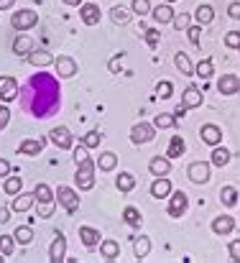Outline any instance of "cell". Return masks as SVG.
<instances>
[{
  "label": "cell",
  "instance_id": "54",
  "mask_svg": "<svg viewBox=\"0 0 240 263\" xmlns=\"http://www.w3.org/2000/svg\"><path fill=\"white\" fill-rule=\"evenodd\" d=\"M120 59H123V54H118V57H115V59L110 62V72H113V74H118V67H120Z\"/></svg>",
  "mask_w": 240,
  "mask_h": 263
},
{
  "label": "cell",
  "instance_id": "49",
  "mask_svg": "<svg viewBox=\"0 0 240 263\" xmlns=\"http://www.w3.org/2000/svg\"><path fill=\"white\" fill-rule=\"evenodd\" d=\"M228 251H230V258L235 263H240V240H233V243L228 246Z\"/></svg>",
  "mask_w": 240,
  "mask_h": 263
},
{
  "label": "cell",
  "instance_id": "56",
  "mask_svg": "<svg viewBox=\"0 0 240 263\" xmlns=\"http://www.w3.org/2000/svg\"><path fill=\"white\" fill-rule=\"evenodd\" d=\"M8 215H10V210H8V207H0V225H5V222L10 220Z\"/></svg>",
  "mask_w": 240,
  "mask_h": 263
},
{
  "label": "cell",
  "instance_id": "60",
  "mask_svg": "<svg viewBox=\"0 0 240 263\" xmlns=\"http://www.w3.org/2000/svg\"><path fill=\"white\" fill-rule=\"evenodd\" d=\"M3 261H5V258H3V253H0V263H3Z\"/></svg>",
  "mask_w": 240,
  "mask_h": 263
},
{
  "label": "cell",
  "instance_id": "50",
  "mask_svg": "<svg viewBox=\"0 0 240 263\" xmlns=\"http://www.w3.org/2000/svg\"><path fill=\"white\" fill-rule=\"evenodd\" d=\"M146 41H149V46H151V49H156V44H159V31L149 28V31H146Z\"/></svg>",
  "mask_w": 240,
  "mask_h": 263
},
{
  "label": "cell",
  "instance_id": "57",
  "mask_svg": "<svg viewBox=\"0 0 240 263\" xmlns=\"http://www.w3.org/2000/svg\"><path fill=\"white\" fill-rule=\"evenodd\" d=\"M13 3H15V0H0V10H8V8H13Z\"/></svg>",
  "mask_w": 240,
  "mask_h": 263
},
{
  "label": "cell",
  "instance_id": "19",
  "mask_svg": "<svg viewBox=\"0 0 240 263\" xmlns=\"http://www.w3.org/2000/svg\"><path fill=\"white\" fill-rule=\"evenodd\" d=\"M233 230H235V220H233L230 215H220V217L212 220V233H217V235H230Z\"/></svg>",
  "mask_w": 240,
  "mask_h": 263
},
{
  "label": "cell",
  "instance_id": "47",
  "mask_svg": "<svg viewBox=\"0 0 240 263\" xmlns=\"http://www.w3.org/2000/svg\"><path fill=\"white\" fill-rule=\"evenodd\" d=\"M133 13H138V15L151 13V3L149 0H133Z\"/></svg>",
  "mask_w": 240,
  "mask_h": 263
},
{
  "label": "cell",
  "instance_id": "61",
  "mask_svg": "<svg viewBox=\"0 0 240 263\" xmlns=\"http://www.w3.org/2000/svg\"><path fill=\"white\" fill-rule=\"evenodd\" d=\"M238 204H240V199H238Z\"/></svg>",
  "mask_w": 240,
  "mask_h": 263
},
{
  "label": "cell",
  "instance_id": "55",
  "mask_svg": "<svg viewBox=\"0 0 240 263\" xmlns=\"http://www.w3.org/2000/svg\"><path fill=\"white\" fill-rule=\"evenodd\" d=\"M184 115H187V107H184V105H181V102H179V105H176V107H174V118H176V120H179V118H184Z\"/></svg>",
  "mask_w": 240,
  "mask_h": 263
},
{
  "label": "cell",
  "instance_id": "15",
  "mask_svg": "<svg viewBox=\"0 0 240 263\" xmlns=\"http://www.w3.org/2000/svg\"><path fill=\"white\" fill-rule=\"evenodd\" d=\"M217 89H220V95H238L240 77L238 74H223V77L217 80Z\"/></svg>",
  "mask_w": 240,
  "mask_h": 263
},
{
  "label": "cell",
  "instance_id": "3",
  "mask_svg": "<svg viewBox=\"0 0 240 263\" xmlns=\"http://www.w3.org/2000/svg\"><path fill=\"white\" fill-rule=\"evenodd\" d=\"M36 23H39V13L31 10V8H23V10L13 13V18H10V26H13L15 31H28V28H33Z\"/></svg>",
  "mask_w": 240,
  "mask_h": 263
},
{
  "label": "cell",
  "instance_id": "28",
  "mask_svg": "<svg viewBox=\"0 0 240 263\" xmlns=\"http://www.w3.org/2000/svg\"><path fill=\"white\" fill-rule=\"evenodd\" d=\"M210 156H212V159H210V164H215V166H220V169L230 164V151H228V148H220V146H215Z\"/></svg>",
  "mask_w": 240,
  "mask_h": 263
},
{
  "label": "cell",
  "instance_id": "48",
  "mask_svg": "<svg viewBox=\"0 0 240 263\" xmlns=\"http://www.w3.org/2000/svg\"><path fill=\"white\" fill-rule=\"evenodd\" d=\"M225 46H228V49H238L240 46V31H230V33H225Z\"/></svg>",
  "mask_w": 240,
  "mask_h": 263
},
{
  "label": "cell",
  "instance_id": "35",
  "mask_svg": "<svg viewBox=\"0 0 240 263\" xmlns=\"http://www.w3.org/2000/svg\"><path fill=\"white\" fill-rule=\"evenodd\" d=\"M212 74H215L212 59H202V62L197 64V69H194V77H199V80H210Z\"/></svg>",
  "mask_w": 240,
  "mask_h": 263
},
{
  "label": "cell",
  "instance_id": "13",
  "mask_svg": "<svg viewBox=\"0 0 240 263\" xmlns=\"http://www.w3.org/2000/svg\"><path fill=\"white\" fill-rule=\"evenodd\" d=\"M80 18H82L84 26H97V23H100V8H97L95 3H82Z\"/></svg>",
  "mask_w": 240,
  "mask_h": 263
},
{
  "label": "cell",
  "instance_id": "6",
  "mask_svg": "<svg viewBox=\"0 0 240 263\" xmlns=\"http://www.w3.org/2000/svg\"><path fill=\"white\" fill-rule=\"evenodd\" d=\"M51 143L57 146V148H62V151H69L72 146H75V136L69 133V128H64V125H57V128H51Z\"/></svg>",
  "mask_w": 240,
  "mask_h": 263
},
{
  "label": "cell",
  "instance_id": "21",
  "mask_svg": "<svg viewBox=\"0 0 240 263\" xmlns=\"http://www.w3.org/2000/svg\"><path fill=\"white\" fill-rule=\"evenodd\" d=\"M149 169H151L154 176H169V172H171V159H169V156H166V159L156 156V159H151Z\"/></svg>",
  "mask_w": 240,
  "mask_h": 263
},
{
  "label": "cell",
  "instance_id": "38",
  "mask_svg": "<svg viewBox=\"0 0 240 263\" xmlns=\"http://www.w3.org/2000/svg\"><path fill=\"white\" fill-rule=\"evenodd\" d=\"M3 189H5V194H13V197H15V194L23 189V179H21V176H5Z\"/></svg>",
  "mask_w": 240,
  "mask_h": 263
},
{
  "label": "cell",
  "instance_id": "59",
  "mask_svg": "<svg viewBox=\"0 0 240 263\" xmlns=\"http://www.w3.org/2000/svg\"><path fill=\"white\" fill-rule=\"evenodd\" d=\"M166 3H169V5H171V3H176V0H166Z\"/></svg>",
  "mask_w": 240,
  "mask_h": 263
},
{
  "label": "cell",
  "instance_id": "40",
  "mask_svg": "<svg viewBox=\"0 0 240 263\" xmlns=\"http://www.w3.org/2000/svg\"><path fill=\"white\" fill-rule=\"evenodd\" d=\"M13 238H15V243H21V246H28V243L33 240V230H31L28 225H23V228H15Z\"/></svg>",
  "mask_w": 240,
  "mask_h": 263
},
{
  "label": "cell",
  "instance_id": "62",
  "mask_svg": "<svg viewBox=\"0 0 240 263\" xmlns=\"http://www.w3.org/2000/svg\"><path fill=\"white\" fill-rule=\"evenodd\" d=\"M238 49H240V46H238Z\"/></svg>",
  "mask_w": 240,
  "mask_h": 263
},
{
  "label": "cell",
  "instance_id": "58",
  "mask_svg": "<svg viewBox=\"0 0 240 263\" xmlns=\"http://www.w3.org/2000/svg\"><path fill=\"white\" fill-rule=\"evenodd\" d=\"M64 5H82V0H62Z\"/></svg>",
  "mask_w": 240,
  "mask_h": 263
},
{
  "label": "cell",
  "instance_id": "25",
  "mask_svg": "<svg viewBox=\"0 0 240 263\" xmlns=\"http://www.w3.org/2000/svg\"><path fill=\"white\" fill-rule=\"evenodd\" d=\"M80 238H82V243H84L87 248H95V246H100V233H97L95 228H87V225H82V228H80Z\"/></svg>",
  "mask_w": 240,
  "mask_h": 263
},
{
  "label": "cell",
  "instance_id": "45",
  "mask_svg": "<svg viewBox=\"0 0 240 263\" xmlns=\"http://www.w3.org/2000/svg\"><path fill=\"white\" fill-rule=\"evenodd\" d=\"M187 33H189V41L194 46H202V26H189Z\"/></svg>",
  "mask_w": 240,
  "mask_h": 263
},
{
  "label": "cell",
  "instance_id": "31",
  "mask_svg": "<svg viewBox=\"0 0 240 263\" xmlns=\"http://www.w3.org/2000/svg\"><path fill=\"white\" fill-rule=\"evenodd\" d=\"M115 186H118L123 194H128V192H133V186H136V176L131 174V172H123V174L115 179Z\"/></svg>",
  "mask_w": 240,
  "mask_h": 263
},
{
  "label": "cell",
  "instance_id": "27",
  "mask_svg": "<svg viewBox=\"0 0 240 263\" xmlns=\"http://www.w3.org/2000/svg\"><path fill=\"white\" fill-rule=\"evenodd\" d=\"M133 253H136V258H138V261H143V258L151 253V240H149L146 235L136 238V240H133Z\"/></svg>",
  "mask_w": 240,
  "mask_h": 263
},
{
  "label": "cell",
  "instance_id": "41",
  "mask_svg": "<svg viewBox=\"0 0 240 263\" xmlns=\"http://www.w3.org/2000/svg\"><path fill=\"white\" fill-rule=\"evenodd\" d=\"M100 141H102V133H100V130H89L87 136H82V146H84V148H97Z\"/></svg>",
  "mask_w": 240,
  "mask_h": 263
},
{
  "label": "cell",
  "instance_id": "26",
  "mask_svg": "<svg viewBox=\"0 0 240 263\" xmlns=\"http://www.w3.org/2000/svg\"><path fill=\"white\" fill-rule=\"evenodd\" d=\"M184 151H187L184 138H181V136H171V143H169L166 156H169V159H179V156H184Z\"/></svg>",
  "mask_w": 240,
  "mask_h": 263
},
{
  "label": "cell",
  "instance_id": "29",
  "mask_svg": "<svg viewBox=\"0 0 240 263\" xmlns=\"http://www.w3.org/2000/svg\"><path fill=\"white\" fill-rule=\"evenodd\" d=\"M115 166H118V156H115L113 151L100 154V159H97V169H100V172H113Z\"/></svg>",
  "mask_w": 240,
  "mask_h": 263
},
{
  "label": "cell",
  "instance_id": "18",
  "mask_svg": "<svg viewBox=\"0 0 240 263\" xmlns=\"http://www.w3.org/2000/svg\"><path fill=\"white\" fill-rule=\"evenodd\" d=\"M26 59H28V64H31V67H39V69H44V67L54 64V57H51L49 51H44V49H33Z\"/></svg>",
  "mask_w": 240,
  "mask_h": 263
},
{
  "label": "cell",
  "instance_id": "52",
  "mask_svg": "<svg viewBox=\"0 0 240 263\" xmlns=\"http://www.w3.org/2000/svg\"><path fill=\"white\" fill-rule=\"evenodd\" d=\"M228 13H230V18H235V21H240V3H238V0H235V3H230Z\"/></svg>",
  "mask_w": 240,
  "mask_h": 263
},
{
  "label": "cell",
  "instance_id": "10",
  "mask_svg": "<svg viewBox=\"0 0 240 263\" xmlns=\"http://www.w3.org/2000/svg\"><path fill=\"white\" fill-rule=\"evenodd\" d=\"M187 174H189V179H192L194 184H207V181H210V164H207V161H194Z\"/></svg>",
  "mask_w": 240,
  "mask_h": 263
},
{
  "label": "cell",
  "instance_id": "24",
  "mask_svg": "<svg viewBox=\"0 0 240 263\" xmlns=\"http://www.w3.org/2000/svg\"><path fill=\"white\" fill-rule=\"evenodd\" d=\"M151 15H154V21L156 23H171L174 21V10H171V5L166 3V5H159V8H151Z\"/></svg>",
  "mask_w": 240,
  "mask_h": 263
},
{
  "label": "cell",
  "instance_id": "8",
  "mask_svg": "<svg viewBox=\"0 0 240 263\" xmlns=\"http://www.w3.org/2000/svg\"><path fill=\"white\" fill-rule=\"evenodd\" d=\"M54 69L62 80H69L77 74V62L72 57H59V59H54Z\"/></svg>",
  "mask_w": 240,
  "mask_h": 263
},
{
  "label": "cell",
  "instance_id": "7",
  "mask_svg": "<svg viewBox=\"0 0 240 263\" xmlns=\"http://www.w3.org/2000/svg\"><path fill=\"white\" fill-rule=\"evenodd\" d=\"M187 207H189V197H187L181 189L169 197V215H171V217H181V215L187 212Z\"/></svg>",
  "mask_w": 240,
  "mask_h": 263
},
{
  "label": "cell",
  "instance_id": "16",
  "mask_svg": "<svg viewBox=\"0 0 240 263\" xmlns=\"http://www.w3.org/2000/svg\"><path fill=\"white\" fill-rule=\"evenodd\" d=\"M199 138H202L207 146H220V141H223V130H220L217 125L207 123V125H202V130H199Z\"/></svg>",
  "mask_w": 240,
  "mask_h": 263
},
{
  "label": "cell",
  "instance_id": "32",
  "mask_svg": "<svg viewBox=\"0 0 240 263\" xmlns=\"http://www.w3.org/2000/svg\"><path fill=\"white\" fill-rule=\"evenodd\" d=\"M194 15H197V23H199V26H210V23L215 21V10H212V5H199Z\"/></svg>",
  "mask_w": 240,
  "mask_h": 263
},
{
  "label": "cell",
  "instance_id": "44",
  "mask_svg": "<svg viewBox=\"0 0 240 263\" xmlns=\"http://www.w3.org/2000/svg\"><path fill=\"white\" fill-rule=\"evenodd\" d=\"M15 248V238L13 235H0V253L3 256H10Z\"/></svg>",
  "mask_w": 240,
  "mask_h": 263
},
{
  "label": "cell",
  "instance_id": "2",
  "mask_svg": "<svg viewBox=\"0 0 240 263\" xmlns=\"http://www.w3.org/2000/svg\"><path fill=\"white\" fill-rule=\"evenodd\" d=\"M95 169H97V161H92L89 156H84L82 161H77V174H75V181L80 186V192H87L95 186Z\"/></svg>",
  "mask_w": 240,
  "mask_h": 263
},
{
  "label": "cell",
  "instance_id": "5",
  "mask_svg": "<svg viewBox=\"0 0 240 263\" xmlns=\"http://www.w3.org/2000/svg\"><path fill=\"white\" fill-rule=\"evenodd\" d=\"M154 136H156V128H154L151 123H136V125L131 128V141H133L136 146L154 141Z\"/></svg>",
  "mask_w": 240,
  "mask_h": 263
},
{
  "label": "cell",
  "instance_id": "51",
  "mask_svg": "<svg viewBox=\"0 0 240 263\" xmlns=\"http://www.w3.org/2000/svg\"><path fill=\"white\" fill-rule=\"evenodd\" d=\"M8 120H10V110L8 107H0V130L8 125Z\"/></svg>",
  "mask_w": 240,
  "mask_h": 263
},
{
  "label": "cell",
  "instance_id": "4",
  "mask_svg": "<svg viewBox=\"0 0 240 263\" xmlns=\"http://www.w3.org/2000/svg\"><path fill=\"white\" fill-rule=\"evenodd\" d=\"M57 202H59L69 215H75V212L80 210V194H77L72 186H64V184H62V186L57 189Z\"/></svg>",
  "mask_w": 240,
  "mask_h": 263
},
{
  "label": "cell",
  "instance_id": "34",
  "mask_svg": "<svg viewBox=\"0 0 240 263\" xmlns=\"http://www.w3.org/2000/svg\"><path fill=\"white\" fill-rule=\"evenodd\" d=\"M238 189H235V186H223V189H220V199H223V204H225V207H235V204H238Z\"/></svg>",
  "mask_w": 240,
  "mask_h": 263
},
{
  "label": "cell",
  "instance_id": "30",
  "mask_svg": "<svg viewBox=\"0 0 240 263\" xmlns=\"http://www.w3.org/2000/svg\"><path fill=\"white\" fill-rule=\"evenodd\" d=\"M33 197H36V202H51V199H57V194L51 192V186L44 184V181L33 186Z\"/></svg>",
  "mask_w": 240,
  "mask_h": 263
},
{
  "label": "cell",
  "instance_id": "14",
  "mask_svg": "<svg viewBox=\"0 0 240 263\" xmlns=\"http://www.w3.org/2000/svg\"><path fill=\"white\" fill-rule=\"evenodd\" d=\"M64 253H67V238H64L62 233H57V238H54V243H51V248H49V261L51 263L64 261Z\"/></svg>",
  "mask_w": 240,
  "mask_h": 263
},
{
  "label": "cell",
  "instance_id": "42",
  "mask_svg": "<svg viewBox=\"0 0 240 263\" xmlns=\"http://www.w3.org/2000/svg\"><path fill=\"white\" fill-rule=\"evenodd\" d=\"M171 23H174L176 31H187V28L192 26V18H189L187 13H174V21H171Z\"/></svg>",
  "mask_w": 240,
  "mask_h": 263
},
{
  "label": "cell",
  "instance_id": "46",
  "mask_svg": "<svg viewBox=\"0 0 240 263\" xmlns=\"http://www.w3.org/2000/svg\"><path fill=\"white\" fill-rule=\"evenodd\" d=\"M171 92H174V87H171V82H166V80H161L159 85H156V95H159L161 100H169Z\"/></svg>",
  "mask_w": 240,
  "mask_h": 263
},
{
  "label": "cell",
  "instance_id": "22",
  "mask_svg": "<svg viewBox=\"0 0 240 263\" xmlns=\"http://www.w3.org/2000/svg\"><path fill=\"white\" fill-rule=\"evenodd\" d=\"M169 194H171V181L166 176H156V181L151 184V197L161 199V197H169Z\"/></svg>",
  "mask_w": 240,
  "mask_h": 263
},
{
  "label": "cell",
  "instance_id": "23",
  "mask_svg": "<svg viewBox=\"0 0 240 263\" xmlns=\"http://www.w3.org/2000/svg\"><path fill=\"white\" fill-rule=\"evenodd\" d=\"M33 51V41L28 39V36H18L15 41H13V54L15 57H28Z\"/></svg>",
  "mask_w": 240,
  "mask_h": 263
},
{
  "label": "cell",
  "instance_id": "9",
  "mask_svg": "<svg viewBox=\"0 0 240 263\" xmlns=\"http://www.w3.org/2000/svg\"><path fill=\"white\" fill-rule=\"evenodd\" d=\"M33 204H36L33 192H18V194L13 197V202H10V210H13V212H28Z\"/></svg>",
  "mask_w": 240,
  "mask_h": 263
},
{
  "label": "cell",
  "instance_id": "53",
  "mask_svg": "<svg viewBox=\"0 0 240 263\" xmlns=\"http://www.w3.org/2000/svg\"><path fill=\"white\" fill-rule=\"evenodd\" d=\"M8 174H10V164H8L5 159H0V179H3V176H8Z\"/></svg>",
  "mask_w": 240,
  "mask_h": 263
},
{
  "label": "cell",
  "instance_id": "36",
  "mask_svg": "<svg viewBox=\"0 0 240 263\" xmlns=\"http://www.w3.org/2000/svg\"><path fill=\"white\" fill-rule=\"evenodd\" d=\"M123 220H125L131 228H141V225H143V217H141V212H138L136 207H125V210H123Z\"/></svg>",
  "mask_w": 240,
  "mask_h": 263
},
{
  "label": "cell",
  "instance_id": "39",
  "mask_svg": "<svg viewBox=\"0 0 240 263\" xmlns=\"http://www.w3.org/2000/svg\"><path fill=\"white\" fill-rule=\"evenodd\" d=\"M176 125V118H174V112H161L154 118V128H161V130H166V128H174Z\"/></svg>",
  "mask_w": 240,
  "mask_h": 263
},
{
  "label": "cell",
  "instance_id": "12",
  "mask_svg": "<svg viewBox=\"0 0 240 263\" xmlns=\"http://www.w3.org/2000/svg\"><path fill=\"white\" fill-rule=\"evenodd\" d=\"M18 97V82L13 77H0V100L3 102H13Z\"/></svg>",
  "mask_w": 240,
  "mask_h": 263
},
{
  "label": "cell",
  "instance_id": "17",
  "mask_svg": "<svg viewBox=\"0 0 240 263\" xmlns=\"http://www.w3.org/2000/svg\"><path fill=\"white\" fill-rule=\"evenodd\" d=\"M202 102H205V95L194 87V85H189V87L184 89V95H181V105H184L187 110H189V107H199Z\"/></svg>",
  "mask_w": 240,
  "mask_h": 263
},
{
  "label": "cell",
  "instance_id": "1",
  "mask_svg": "<svg viewBox=\"0 0 240 263\" xmlns=\"http://www.w3.org/2000/svg\"><path fill=\"white\" fill-rule=\"evenodd\" d=\"M21 102L23 107L33 115V118H49L59 110L62 105V92H59V82L54 74H33L28 80V85L21 92Z\"/></svg>",
  "mask_w": 240,
  "mask_h": 263
},
{
  "label": "cell",
  "instance_id": "20",
  "mask_svg": "<svg viewBox=\"0 0 240 263\" xmlns=\"http://www.w3.org/2000/svg\"><path fill=\"white\" fill-rule=\"evenodd\" d=\"M100 253H102V258L105 261H118V256H120V243L118 240H102L100 243Z\"/></svg>",
  "mask_w": 240,
  "mask_h": 263
},
{
  "label": "cell",
  "instance_id": "11",
  "mask_svg": "<svg viewBox=\"0 0 240 263\" xmlns=\"http://www.w3.org/2000/svg\"><path fill=\"white\" fill-rule=\"evenodd\" d=\"M44 146H46L44 138H26V141H21L18 154H21V156H39V154L44 151Z\"/></svg>",
  "mask_w": 240,
  "mask_h": 263
},
{
  "label": "cell",
  "instance_id": "33",
  "mask_svg": "<svg viewBox=\"0 0 240 263\" xmlns=\"http://www.w3.org/2000/svg\"><path fill=\"white\" fill-rule=\"evenodd\" d=\"M174 64H176V69L181 72V74H194V67H192V62H189V57L184 54V51H179L176 57H174Z\"/></svg>",
  "mask_w": 240,
  "mask_h": 263
},
{
  "label": "cell",
  "instance_id": "37",
  "mask_svg": "<svg viewBox=\"0 0 240 263\" xmlns=\"http://www.w3.org/2000/svg\"><path fill=\"white\" fill-rule=\"evenodd\" d=\"M110 18H113V23H118V26H125V23L131 21V10H125L123 5H115V8L110 10Z\"/></svg>",
  "mask_w": 240,
  "mask_h": 263
},
{
  "label": "cell",
  "instance_id": "43",
  "mask_svg": "<svg viewBox=\"0 0 240 263\" xmlns=\"http://www.w3.org/2000/svg\"><path fill=\"white\" fill-rule=\"evenodd\" d=\"M54 210H57V199H51V202H39L36 215H39V217H51Z\"/></svg>",
  "mask_w": 240,
  "mask_h": 263
}]
</instances>
